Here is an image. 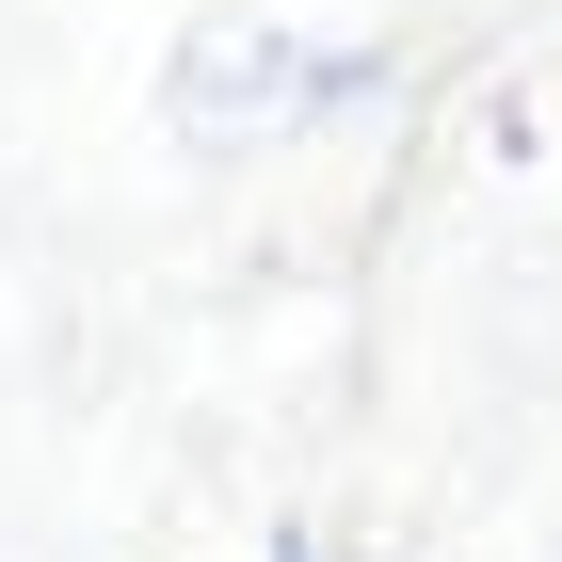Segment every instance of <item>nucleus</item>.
<instances>
[{"mask_svg": "<svg viewBox=\"0 0 562 562\" xmlns=\"http://www.w3.org/2000/svg\"><path fill=\"white\" fill-rule=\"evenodd\" d=\"M402 81V48H322V33H290V16H210V33L177 48V130L193 145H290V130H338V113H370V97Z\"/></svg>", "mask_w": 562, "mask_h": 562, "instance_id": "obj_1", "label": "nucleus"}, {"mask_svg": "<svg viewBox=\"0 0 562 562\" xmlns=\"http://www.w3.org/2000/svg\"><path fill=\"white\" fill-rule=\"evenodd\" d=\"M273 562H353V547H338V530H273Z\"/></svg>", "mask_w": 562, "mask_h": 562, "instance_id": "obj_2", "label": "nucleus"}]
</instances>
